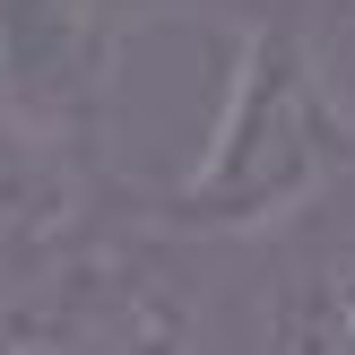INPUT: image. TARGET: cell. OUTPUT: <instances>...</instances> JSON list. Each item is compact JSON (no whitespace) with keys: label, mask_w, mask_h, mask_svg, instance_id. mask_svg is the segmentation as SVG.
I'll return each instance as SVG.
<instances>
[{"label":"cell","mask_w":355,"mask_h":355,"mask_svg":"<svg viewBox=\"0 0 355 355\" xmlns=\"http://www.w3.org/2000/svg\"><path fill=\"white\" fill-rule=\"evenodd\" d=\"M347 173H355V130L338 121L329 87L312 78L304 35L286 26V9H252L225 17V78L208 104V130L182 156V173L148 191V208L191 234L260 252Z\"/></svg>","instance_id":"1"},{"label":"cell","mask_w":355,"mask_h":355,"mask_svg":"<svg viewBox=\"0 0 355 355\" xmlns=\"http://www.w3.org/2000/svg\"><path fill=\"white\" fill-rule=\"evenodd\" d=\"M121 191L130 182L113 173V148L0 96V286L52 269L87 225L121 208Z\"/></svg>","instance_id":"2"},{"label":"cell","mask_w":355,"mask_h":355,"mask_svg":"<svg viewBox=\"0 0 355 355\" xmlns=\"http://www.w3.org/2000/svg\"><path fill=\"white\" fill-rule=\"evenodd\" d=\"M252 347H355V173L252 252Z\"/></svg>","instance_id":"3"},{"label":"cell","mask_w":355,"mask_h":355,"mask_svg":"<svg viewBox=\"0 0 355 355\" xmlns=\"http://www.w3.org/2000/svg\"><path fill=\"white\" fill-rule=\"evenodd\" d=\"M286 26L304 35V52H312V78L329 87L338 121L355 130V0H286Z\"/></svg>","instance_id":"4"},{"label":"cell","mask_w":355,"mask_h":355,"mask_svg":"<svg viewBox=\"0 0 355 355\" xmlns=\"http://www.w3.org/2000/svg\"><path fill=\"white\" fill-rule=\"evenodd\" d=\"M252 9H286V0H148V26H156V17H200V26H225V17H252Z\"/></svg>","instance_id":"5"},{"label":"cell","mask_w":355,"mask_h":355,"mask_svg":"<svg viewBox=\"0 0 355 355\" xmlns=\"http://www.w3.org/2000/svg\"><path fill=\"white\" fill-rule=\"evenodd\" d=\"M96 9H121V17H148V0H96Z\"/></svg>","instance_id":"6"}]
</instances>
